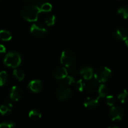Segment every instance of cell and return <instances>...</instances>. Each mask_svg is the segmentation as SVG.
<instances>
[{
    "label": "cell",
    "mask_w": 128,
    "mask_h": 128,
    "mask_svg": "<svg viewBox=\"0 0 128 128\" xmlns=\"http://www.w3.org/2000/svg\"><path fill=\"white\" fill-rule=\"evenodd\" d=\"M41 13L40 9L37 5H27L22 10V16L23 19L30 22H36L38 20V14Z\"/></svg>",
    "instance_id": "6da1fadb"
},
{
    "label": "cell",
    "mask_w": 128,
    "mask_h": 128,
    "mask_svg": "<svg viewBox=\"0 0 128 128\" xmlns=\"http://www.w3.org/2000/svg\"><path fill=\"white\" fill-rule=\"evenodd\" d=\"M22 63V58L19 53L11 52L6 54L4 59V64L8 67L16 68Z\"/></svg>",
    "instance_id": "7a4b0ae2"
},
{
    "label": "cell",
    "mask_w": 128,
    "mask_h": 128,
    "mask_svg": "<svg viewBox=\"0 0 128 128\" xmlns=\"http://www.w3.org/2000/svg\"><path fill=\"white\" fill-rule=\"evenodd\" d=\"M112 76V71L107 67H102L98 68L94 73L95 80L98 83L107 82Z\"/></svg>",
    "instance_id": "3957f363"
},
{
    "label": "cell",
    "mask_w": 128,
    "mask_h": 128,
    "mask_svg": "<svg viewBox=\"0 0 128 128\" xmlns=\"http://www.w3.org/2000/svg\"><path fill=\"white\" fill-rule=\"evenodd\" d=\"M75 62V55L73 52L70 50H65L62 53L60 62L62 65L69 67L73 65Z\"/></svg>",
    "instance_id": "277c9868"
},
{
    "label": "cell",
    "mask_w": 128,
    "mask_h": 128,
    "mask_svg": "<svg viewBox=\"0 0 128 128\" xmlns=\"http://www.w3.org/2000/svg\"><path fill=\"white\" fill-rule=\"evenodd\" d=\"M56 96L60 100H66L70 98L72 91L67 87H58Z\"/></svg>",
    "instance_id": "5b68a950"
},
{
    "label": "cell",
    "mask_w": 128,
    "mask_h": 128,
    "mask_svg": "<svg viewBox=\"0 0 128 128\" xmlns=\"http://www.w3.org/2000/svg\"><path fill=\"white\" fill-rule=\"evenodd\" d=\"M30 32L36 36H42L47 32L46 28L40 23H34L30 28Z\"/></svg>",
    "instance_id": "8992f818"
},
{
    "label": "cell",
    "mask_w": 128,
    "mask_h": 128,
    "mask_svg": "<svg viewBox=\"0 0 128 128\" xmlns=\"http://www.w3.org/2000/svg\"><path fill=\"white\" fill-rule=\"evenodd\" d=\"M109 115L112 120H120L124 116L122 109L118 106H113L109 111Z\"/></svg>",
    "instance_id": "52a82bcc"
},
{
    "label": "cell",
    "mask_w": 128,
    "mask_h": 128,
    "mask_svg": "<svg viewBox=\"0 0 128 128\" xmlns=\"http://www.w3.org/2000/svg\"><path fill=\"white\" fill-rule=\"evenodd\" d=\"M22 95H23V92L22 89L17 86H13L11 90L10 96L12 100L18 101L22 98Z\"/></svg>",
    "instance_id": "ba28073f"
},
{
    "label": "cell",
    "mask_w": 128,
    "mask_h": 128,
    "mask_svg": "<svg viewBox=\"0 0 128 128\" xmlns=\"http://www.w3.org/2000/svg\"><path fill=\"white\" fill-rule=\"evenodd\" d=\"M100 98L98 96V98H88L86 100H85L84 105L86 108H88V109H94L98 106L99 104V99Z\"/></svg>",
    "instance_id": "9c48e42d"
},
{
    "label": "cell",
    "mask_w": 128,
    "mask_h": 128,
    "mask_svg": "<svg viewBox=\"0 0 128 128\" xmlns=\"http://www.w3.org/2000/svg\"><path fill=\"white\" fill-rule=\"evenodd\" d=\"M28 88L32 92L38 93L42 88V83L39 80H34L31 81L28 84Z\"/></svg>",
    "instance_id": "30bf717a"
},
{
    "label": "cell",
    "mask_w": 128,
    "mask_h": 128,
    "mask_svg": "<svg viewBox=\"0 0 128 128\" xmlns=\"http://www.w3.org/2000/svg\"><path fill=\"white\" fill-rule=\"evenodd\" d=\"M68 76V72L64 67H58L54 71V76L55 78L62 80Z\"/></svg>",
    "instance_id": "8fae6325"
},
{
    "label": "cell",
    "mask_w": 128,
    "mask_h": 128,
    "mask_svg": "<svg viewBox=\"0 0 128 128\" xmlns=\"http://www.w3.org/2000/svg\"><path fill=\"white\" fill-rule=\"evenodd\" d=\"M114 36L120 41H126L128 39V32L124 28H119L114 32Z\"/></svg>",
    "instance_id": "7c38bea8"
},
{
    "label": "cell",
    "mask_w": 128,
    "mask_h": 128,
    "mask_svg": "<svg viewBox=\"0 0 128 128\" xmlns=\"http://www.w3.org/2000/svg\"><path fill=\"white\" fill-rule=\"evenodd\" d=\"M80 74L86 80H90L94 76V70L92 68L89 67H86L82 68L80 71Z\"/></svg>",
    "instance_id": "4fadbf2b"
},
{
    "label": "cell",
    "mask_w": 128,
    "mask_h": 128,
    "mask_svg": "<svg viewBox=\"0 0 128 128\" xmlns=\"http://www.w3.org/2000/svg\"><path fill=\"white\" fill-rule=\"evenodd\" d=\"M13 106L10 103H5L0 106V114L2 115H6L12 112Z\"/></svg>",
    "instance_id": "5bb4252c"
},
{
    "label": "cell",
    "mask_w": 128,
    "mask_h": 128,
    "mask_svg": "<svg viewBox=\"0 0 128 128\" xmlns=\"http://www.w3.org/2000/svg\"><path fill=\"white\" fill-rule=\"evenodd\" d=\"M98 88H99L98 82L96 80L88 83L86 87V90L89 93H95L96 91H98Z\"/></svg>",
    "instance_id": "9a60e30c"
},
{
    "label": "cell",
    "mask_w": 128,
    "mask_h": 128,
    "mask_svg": "<svg viewBox=\"0 0 128 128\" xmlns=\"http://www.w3.org/2000/svg\"><path fill=\"white\" fill-rule=\"evenodd\" d=\"M12 35L10 32L5 30H0V39L3 41H10L12 40Z\"/></svg>",
    "instance_id": "2e32d148"
},
{
    "label": "cell",
    "mask_w": 128,
    "mask_h": 128,
    "mask_svg": "<svg viewBox=\"0 0 128 128\" xmlns=\"http://www.w3.org/2000/svg\"><path fill=\"white\" fill-rule=\"evenodd\" d=\"M40 9L41 12H50L52 9V6L49 3H43L40 2L38 4H36Z\"/></svg>",
    "instance_id": "e0dca14e"
},
{
    "label": "cell",
    "mask_w": 128,
    "mask_h": 128,
    "mask_svg": "<svg viewBox=\"0 0 128 128\" xmlns=\"http://www.w3.org/2000/svg\"><path fill=\"white\" fill-rule=\"evenodd\" d=\"M98 93H99V96L100 98L106 97L108 94V88L107 87V86L105 84H101L99 86Z\"/></svg>",
    "instance_id": "ac0fdd59"
},
{
    "label": "cell",
    "mask_w": 128,
    "mask_h": 128,
    "mask_svg": "<svg viewBox=\"0 0 128 128\" xmlns=\"http://www.w3.org/2000/svg\"><path fill=\"white\" fill-rule=\"evenodd\" d=\"M9 80V76L6 71L0 72V86H3L8 83Z\"/></svg>",
    "instance_id": "d6986e66"
},
{
    "label": "cell",
    "mask_w": 128,
    "mask_h": 128,
    "mask_svg": "<svg viewBox=\"0 0 128 128\" xmlns=\"http://www.w3.org/2000/svg\"><path fill=\"white\" fill-rule=\"evenodd\" d=\"M29 117L34 120H38L41 118L42 114L37 109H32L29 112Z\"/></svg>",
    "instance_id": "ffe728a7"
},
{
    "label": "cell",
    "mask_w": 128,
    "mask_h": 128,
    "mask_svg": "<svg viewBox=\"0 0 128 128\" xmlns=\"http://www.w3.org/2000/svg\"><path fill=\"white\" fill-rule=\"evenodd\" d=\"M118 99L121 103H125L128 100V92L126 90H123L119 95H118Z\"/></svg>",
    "instance_id": "44dd1931"
},
{
    "label": "cell",
    "mask_w": 128,
    "mask_h": 128,
    "mask_svg": "<svg viewBox=\"0 0 128 128\" xmlns=\"http://www.w3.org/2000/svg\"><path fill=\"white\" fill-rule=\"evenodd\" d=\"M118 13L124 19L128 18V8L126 6L120 7L118 9Z\"/></svg>",
    "instance_id": "7402d4cb"
},
{
    "label": "cell",
    "mask_w": 128,
    "mask_h": 128,
    "mask_svg": "<svg viewBox=\"0 0 128 128\" xmlns=\"http://www.w3.org/2000/svg\"><path fill=\"white\" fill-rule=\"evenodd\" d=\"M13 75L14 77L20 81H22L24 78V74L23 71L21 69H15L13 71Z\"/></svg>",
    "instance_id": "603a6c76"
},
{
    "label": "cell",
    "mask_w": 128,
    "mask_h": 128,
    "mask_svg": "<svg viewBox=\"0 0 128 128\" xmlns=\"http://www.w3.org/2000/svg\"><path fill=\"white\" fill-rule=\"evenodd\" d=\"M75 87H76V88L78 91H79V92H82V91L85 89L86 84H85V83H84L83 80L80 79L76 82V85H75Z\"/></svg>",
    "instance_id": "cb8c5ba5"
},
{
    "label": "cell",
    "mask_w": 128,
    "mask_h": 128,
    "mask_svg": "<svg viewBox=\"0 0 128 128\" xmlns=\"http://www.w3.org/2000/svg\"><path fill=\"white\" fill-rule=\"evenodd\" d=\"M55 20H56V18L54 15H50L47 16L45 19V24L47 26H53L55 23Z\"/></svg>",
    "instance_id": "d4e9b609"
},
{
    "label": "cell",
    "mask_w": 128,
    "mask_h": 128,
    "mask_svg": "<svg viewBox=\"0 0 128 128\" xmlns=\"http://www.w3.org/2000/svg\"><path fill=\"white\" fill-rule=\"evenodd\" d=\"M106 104L109 106H114L116 104V99L113 96H106Z\"/></svg>",
    "instance_id": "484cf974"
},
{
    "label": "cell",
    "mask_w": 128,
    "mask_h": 128,
    "mask_svg": "<svg viewBox=\"0 0 128 128\" xmlns=\"http://www.w3.org/2000/svg\"><path fill=\"white\" fill-rule=\"evenodd\" d=\"M15 124L13 122H4L0 123V128H14Z\"/></svg>",
    "instance_id": "4316f807"
},
{
    "label": "cell",
    "mask_w": 128,
    "mask_h": 128,
    "mask_svg": "<svg viewBox=\"0 0 128 128\" xmlns=\"http://www.w3.org/2000/svg\"><path fill=\"white\" fill-rule=\"evenodd\" d=\"M6 47L4 45L0 44V55H3V54L6 53Z\"/></svg>",
    "instance_id": "83f0119b"
},
{
    "label": "cell",
    "mask_w": 128,
    "mask_h": 128,
    "mask_svg": "<svg viewBox=\"0 0 128 128\" xmlns=\"http://www.w3.org/2000/svg\"><path fill=\"white\" fill-rule=\"evenodd\" d=\"M108 128H119L118 126H109Z\"/></svg>",
    "instance_id": "f1b7e54d"
},
{
    "label": "cell",
    "mask_w": 128,
    "mask_h": 128,
    "mask_svg": "<svg viewBox=\"0 0 128 128\" xmlns=\"http://www.w3.org/2000/svg\"><path fill=\"white\" fill-rule=\"evenodd\" d=\"M125 42H126V46L128 47V39H127V40H126Z\"/></svg>",
    "instance_id": "f546056e"
},
{
    "label": "cell",
    "mask_w": 128,
    "mask_h": 128,
    "mask_svg": "<svg viewBox=\"0 0 128 128\" xmlns=\"http://www.w3.org/2000/svg\"><path fill=\"white\" fill-rule=\"evenodd\" d=\"M23 1H24V2H28L29 0H23Z\"/></svg>",
    "instance_id": "4dcf8cb0"
},
{
    "label": "cell",
    "mask_w": 128,
    "mask_h": 128,
    "mask_svg": "<svg viewBox=\"0 0 128 128\" xmlns=\"http://www.w3.org/2000/svg\"><path fill=\"white\" fill-rule=\"evenodd\" d=\"M0 1H1V0H0Z\"/></svg>",
    "instance_id": "1f68e13d"
}]
</instances>
